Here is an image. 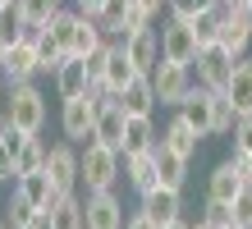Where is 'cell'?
I'll return each mask as SVG.
<instances>
[{
	"label": "cell",
	"instance_id": "obj_1",
	"mask_svg": "<svg viewBox=\"0 0 252 229\" xmlns=\"http://www.w3.org/2000/svg\"><path fill=\"white\" fill-rule=\"evenodd\" d=\"M78 165H83V188L87 193H106V188H115L120 183V170H124V156L115 147H106V142H83V151H78Z\"/></svg>",
	"mask_w": 252,
	"mask_h": 229
},
{
	"label": "cell",
	"instance_id": "obj_2",
	"mask_svg": "<svg viewBox=\"0 0 252 229\" xmlns=\"http://www.w3.org/2000/svg\"><path fill=\"white\" fill-rule=\"evenodd\" d=\"M5 119L19 124L23 133H41V129H46V97L37 92V83H9Z\"/></svg>",
	"mask_w": 252,
	"mask_h": 229
},
{
	"label": "cell",
	"instance_id": "obj_3",
	"mask_svg": "<svg viewBox=\"0 0 252 229\" xmlns=\"http://www.w3.org/2000/svg\"><path fill=\"white\" fill-rule=\"evenodd\" d=\"M101 101L92 87L83 92V97H69V101H60V129H64V137L69 142H92V133H96V115H101Z\"/></svg>",
	"mask_w": 252,
	"mask_h": 229
},
{
	"label": "cell",
	"instance_id": "obj_4",
	"mask_svg": "<svg viewBox=\"0 0 252 229\" xmlns=\"http://www.w3.org/2000/svg\"><path fill=\"white\" fill-rule=\"evenodd\" d=\"M46 174H51V183H55V193L60 197H69V193H78L83 188V165H78V142H55L51 151H46Z\"/></svg>",
	"mask_w": 252,
	"mask_h": 229
},
{
	"label": "cell",
	"instance_id": "obj_5",
	"mask_svg": "<svg viewBox=\"0 0 252 229\" xmlns=\"http://www.w3.org/2000/svg\"><path fill=\"white\" fill-rule=\"evenodd\" d=\"M234 65H239V55H229L220 41L202 46V51H197V60H192V69H197V83H202V87H211V92H225V87H229Z\"/></svg>",
	"mask_w": 252,
	"mask_h": 229
},
{
	"label": "cell",
	"instance_id": "obj_6",
	"mask_svg": "<svg viewBox=\"0 0 252 229\" xmlns=\"http://www.w3.org/2000/svg\"><path fill=\"white\" fill-rule=\"evenodd\" d=\"M152 83H156V101L179 110V101L192 92V65H174V60L160 55V65L152 69Z\"/></svg>",
	"mask_w": 252,
	"mask_h": 229
},
{
	"label": "cell",
	"instance_id": "obj_7",
	"mask_svg": "<svg viewBox=\"0 0 252 229\" xmlns=\"http://www.w3.org/2000/svg\"><path fill=\"white\" fill-rule=\"evenodd\" d=\"M0 73H5V83H32L37 73H41L32 28H28V37H23V41H14L9 51H0Z\"/></svg>",
	"mask_w": 252,
	"mask_h": 229
},
{
	"label": "cell",
	"instance_id": "obj_8",
	"mask_svg": "<svg viewBox=\"0 0 252 229\" xmlns=\"http://www.w3.org/2000/svg\"><path fill=\"white\" fill-rule=\"evenodd\" d=\"M248 183H252V179H248V170H243V161H239V156H229V161H220L216 170L206 174V197H211V202H225V206H229L234 197L248 188Z\"/></svg>",
	"mask_w": 252,
	"mask_h": 229
},
{
	"label": "cell",
	"instance_id": "obj_9",
	"mask_svg": "<svg viewBox=\"0 0 252 229\" xmlns=\"http://www.w3.org/2000/svg\"><path fill=\"white\" fill-rule=\"evenodd\" d=\"M197 37H192V23H184V19H170L165 28H160V55L165 60H174V65H192L197 60Z\"/></svg>",
	"mask_w": 252,
	"mask_h": 229
},
{
	"label": "cell",
	"instance_id": "obj_10",
	"mask_svg": "<svg viewBox=\"0 0 252 229\" xmlns=\"http://www.w3.org/2000/svg\"><path fill=\"white\" fill-rule=\"evenodd\" d=\"M138 211L165 229V225H174V220H184V193H179V188H160V183H156L152 193H142V206H138Z\"/></svg>",
	"mask_w": 252,
	"mask_h": 229
},
{
	"label": "cell",
	"instance_id": "obj_11",
	"mask_svg": "<svg viewBox=\"0 0 252 229\" xmlns=\"http://www.w3.org/2000/svg\"><path fill=\"white\" fill-rule=\"evenodd\" d=\"M179 115H184L202 137H211V133H216V92L197 83V87H192L188 97L179 101Z\"/></svg>",
	"mask_w": 252,
	"mask_h": 229
},
{
	"label": "cell",
	"instance_id": "obj_12",
	"mask_svg": "<svg viewBox=\"0 0 252 229\" xmlns=\"http://www.w3.org/2000/svg\"><path fill=\"white\" fill-rule=\"evenodd\" d=\"M83 216H87V229H124V206L115 197V188L87 193L83 197Z\"/></svg>",
	"mask_w": 252,
	"mask_h": 229
},
{
	"label": "cell",
	"instance_id": "obj_13",
	"mask_svg": "<svg viewBox=\"0 0 252 229\" xmlns=\"http://www.w3.org/2000/svg\"><path fill=\"white\" fill-rule=\"evenodd\" d=\"M14 193H19L32 211H41V216H46V211L60 202V193H55V183H51L46 170H37V174H19V179H14Z\"/></svg>",
	"mask_w": 252,
	"mask_h": 229
},
{
	"label": "cell",
	"instance_id": "obj_14",
	"mask_svg": "<svg viewBox=\"0 0 252 229\" xmlns=\"http://www.w3.org/2000/svg\"><path fill=\"white\" fill-rule=\"evenodd\" d=\"M138 78V69H133V60H128V51H124V41L120 37H110V60H106V78L101 83H92V87H106L110 97H120V92Z\"/></svg>",
	"mask_w": 252,
	"mask_h": 229
},
{
	"label": "cell",
	"instance_id": "obj_15",
	"mask_svg": "<svg viewBox=\"0 0 252 229\" xmlns=\"http://www.w3.org/2000/svg\"><path fill=\"white\" fill-rule=\"evenodd\" d=\"M120 41H124V51H128V60H133L138 73H152L160 65V33H156V28H147V33H128Z\"/></svg>",
	"mask_w": 252,
	"mask_h": 229
},
{
	"label": "cell",
	"instance_id": "obj_16",
	"mask_svg": "<svg viewBox=\"0 0 252 229\" xmlns=\"http://www.w3.org/2000/svg\"><path fill=\"white\" fill-rule=\"evenodd\" d=\"M124 124H128V110L110 97L106 105H101V115H96V133L92 137H96V142H106V147H115L124 156Z\"/></svg>",
	"mask_w": 252,
	"mask_h": 229
},
{
	"label": "cell",
	"instance_id": "obj_17",
	"mask_svg": "<svg viewBox=\"0 0 252 229\" xmlns=\"http://www.w3.org/2000/svg\"><path fill=\"white\" fill-rule=\"evenodd\" d=\"M124 179H128V188L133 193H152L156 188V147H147V151H128V156H124Z\"/></svg>",
	"mask_w": 252,
	"mask_h": 229
},
{
	"label": "cell",
	"instance_id": "obj_18",
	"mask_svg": "<svg viewBox=\"0 0 252 229\" xmlns=\"http://www.w3.org/2000/svg\"><path fill=\"white\" fill-rule=\"evenodd\" d=\"M115 101H120L128 115H152L156 110V83H152V73H138V78H133Z\"/></svg>",
	"mask_w": 252,
	"mask_h": 229
},
{
	"label": "cell",
	"instance_id": "obj_19",
	"mask_svg": "<svg viewBox=\"0 0 252 229\" xmlns=\"http://www.w3.org/2000/svg\"><path fill=\"white\" fill-rule=\"evenodd\" d=\"M156 179L160 188H179L188 183V156H179V151H170L165 142H156Z\"/></svg>",
	"mask_w": 252,
	"mask_h": 229
},
{
	"label": "cell",
	"instance_id": "obj_20",
	"mask_svg": "<svg viewBox=\"0 0 252 229\" xmlns=\"http://www.w3.org/2000/svg\"><path fill=\"white\" fill-rule=\"evenodd\" d=\"M87 87H92V78H87V60L69 55L64 65L55 69V92H60V101H69V97H83Z\"/></svg>",
	"mask_w": 252,
	"mask_h": 229
},
{
	"label": "cell",
	"instance_id": "obj_21",
	"mask_svg": "<svg viewBox=\"0 0 252 229\" xmlns=\"http://www.w3.org/2000/svg\"><path fill=\"white\" fill-rule=\"evenodd\" d=\"M160 142H165L170 151H179V156H197V142H202V133L197 129H192L188 124V119L179 115V110H174V119H170V124H165V133H160Z\"/></svg>",
	"mask_w": 252,
	"mask_h": 229
},
{
	"label": "cell",
	"instance_id": "obj_22",
	"mask_svg": "<svg viewBox=\"0 0 252 229\" xmlns=\"http://www.w3.org/2000/svg\"><path fill=\"white\" fill-rule=\"evenodd\" d=\"M220 46H225L229 55H248V46H252V23L243 19L239 9H225V23H220Z\"/></svg>",
	"mask_w": 252,
	"mask_h": 229
},
{
	"label": "cell",
	"instance_id": "obj_23",
	"mask_svg": "<svg viewBox=\"0 0 252 229\" xmlns=\"http://www.w3.org/2000/svg\"><path fill=\"white\" fill-rule=\"evenodd\" d=\"M106 46V28H101L92 14H78V28H73V41H69V55L87 60L92 51H101Z\"/></svg>",
	"mask_w": 252,
	"mask_h": 229
},
{
	"label": "cell",
	"instance_id": "obj_24",
	"mask_svg": "<svg viewBox=\"0 0 252 229\" xmlns=\"http://www.w3.org/2000/svg\"><path fill=\"white\" fill-rule=\"evenodd\" d=\"M225 97L234 101V110L239 115H252V55H239V65H234V78L225 87Z\"/></svg>",
	"mask_w": 252,
	"mask_h": 229
},
{
	"label": "cell",
	"instance_id": "obj_25",
	"mask_svg": "<svg viewBox=\"0 0 252 229\" xmlns=\"http://www.w3.org/2000/svg\"><path fill=\"white\" fill-rule=\"evenodd\" d=\"M51 229H87V216H83V197L78 193H69V197H60L51 211Z\"/></svg>",
	"mask_w": 252,
	"mask_h": 229
},
{
	"label": "cell",
	"instance_id": "obj_26",
	"mask_svg": "<svg viewBox=\"0 0 252 229\" xmlns=\"http://www.w3.org/2000/svg\"><path fill=\"white\" fill-rule=\"evenodd\" d=\"M23 37H28V19H23L19 0H5V5H0V51H9V46L23 41Z\"/></svg>",
	"mask_w": 252,
	"mask_h": 229
},
{
	"label": "cell",
	"instance_id": "obj_27",
	"mask_svg": "<svg viewBox=\"0 0 252 229\" xmlns=\"http://www.w3.org/2000/svg\"><path fill=\"white\" fill-rule=\"evenodd\" d=\"M156 142H160V137L152 129V115H128V124H124V156H128V151H147Z\"/></svg>",
	"mask_w": 252,
	"mask_h": 229
},
{
	"label": "cell",
	"instance_id": "obj_28",
	"mask_svg": "<svg viewBox=\"0 0 252 229\" xmlns=\"http://www.w3.org/2000/svg\"><path fill=\"white\" fill-rule=\"evenodd\" d=\"M32 41H37V60H41V73H55V69H60L64 60H69V51H64V46L55 41L51 33H46V28H32Z\"/></svg>",
	"mask_w": 252,
	"mask_h": 229
},
{
	"label": "cell",
	"instance_id": "obj_29",
	"mask_svg": "<svg viewBox=\"0 0 252 229\" xmlns=\"http://www.w3.org/2000/svg\"><path fill=\"white\" fill-rule=\"evenodd\" d=\"M46 142H41V133H28L23 137V147H19V161H14V165H19V174H37V170H46Z\"/></svg>",
	"mask_w": 252,
	"mask_h": 229
},
{
	"label": "cell",
	"instance_id": "obj_30",
	"mask_svg": "<svg viewBox=\"0 0 252 229\" xmlns=\"http://www.w3.org/2000/svg\"><path fill=\"white\" fill-rule=\"evenodd\" d=\"M220 23H225V9H220V5H211L206 14H197V19H192V37H197V46L220 41Z\"/></svg>",
	"mask_w": 252,
	"mask_h": 229
},
{
	"label": "cell",
	"instance_id": "obj_31",
	"mask_svg": "<svg viewBox=\"0 0 252 229\" xmlns=\"http://www.w3.org/2000/svg\"><path fill=\"white\" fill-rule=\"evenodd\" d=\"M41 28H46V33H51L55 41H60L64 51H69V41H73V28H78V9H64V5H60V9H55V14H51V19L41 23Z\"/></svg>",
	"mask_w": 252,
	"mask_h": 229
},
{
	"label": "cell",
	"instance_id": "obj_32",
	"mask_svg": "<svg viewBox=\"0 0 252 229\" xmlns=\"http://www.w3.org/2000/svg\"><path fill=\"white\" fill-rule=\"evenodd\" d=\"M133 0H106V9L96 14V23L106 28V37H124V19H128Z\"/></svg>",
	"mask_w": 252,
	"mask_h": 229
},
{
	"label": "cell",
	"instance_id": "obj_33",
	"mask_svg": "<svg viewBox=\"0 0 252 229\" xmlns=\"http://www.w3.org/2000/svg\"><path fill=\"white\" fill-rule=\"evenodd\" d=\"M234 124H239V110H234V101L225 97V92H216V133H211V137H229Z\"/></svg>",
	"mask_w": 252,
	"mask_h": 229
},
{
	"label": "cell",
	"instance_id": "obj_34",
	"mask_svg": "<svg viewBox=\"0 0 252 229\" xmlns=\"http://www.w3.org/2000/svg\"><path fill=\"white\" fill-rule=\"evenodd\" d=\"M19 9H23L28 28H41V23H46L55 9H60V0H19Z\"/></svg>",
	"mask_w": 252,
	"mask_h": 229
},
{
	"label": "cell",
	"instance_id": "obj_35",
	"mask_svg": "<svg viewBox=\"0 0 252 229\" xmlns=\"http://www.w3.org/2000/svg\"><path fill=\"white\" fill-rule=\"evenodd\" d=\"M216 0H165V9H170V19H184V23H192L197 14H206Z\"/></svg>",
	"mask_w": 252,
	"mask_h": 229
},
{
	"label": "cell",
	"instance_id": "obj_36",
	"mask_svg": "<svg viewBox=\"0 0 252 229\" xmlns=\"http://www.w3.org/2000/svg\"><path fill=\"white\" fill-rule=\"evenodd\" d=\"M229 216H234V229H252V183L229 202Z\"/></svg>",
	"mask_w": 252,
	"mask_h": 229
},
{
	"label": "cell",
	"instance_id": "obj_37",
	"mask_svg": "<svg viewBox=\"0 0 252 229\" xmlns=\"http://www.w3.org/2000/svg\"><path fill=\"white\" fill-rule=\"evenodd\" d=\"M32 216H41V211H32L19 193H14V197H9V206H5V220H9L14 229H28V225H32Z\"/></svg>",
	"mask_w": 252,
	"mask_h": 229
},
{
	"label": "cell",
	"instance_id": "obj_38",
	"mask_svg": "<svg viewBox=\"0 0 252 229\" xmlns=\"http://www.w3.org/2000/svg\"><path fill=\"white\" fill-rule=\"evenodd\" d=\"M229 142H234V156H248V151H252V115H239Z\"/></svg>",
	"mask_w": 252,
	"mask_h": 229
},
{
	"label": "cell",
	"instance_id": "obj_39",
	"mask_svg": "<svg viewBox=\"0 0 252 229\" xmlns=\"http://www.w3.org/2000/svg\"><path fill=\"white\" fill-rule=\"evenodd\" d=\"M202 220L211 225V229H229V225H234L229 206H225V202H211V197H206V206H202Z\"/></svg>",
	"mask_w": 252,
	"mask_h": 229
},
{
	"label": "cell",
	"instance_id": "obj_40",
	"mask_svg": "<svg viewBox=\"0 0 252 229\" xmlns=\"http://www.w3.org/2000/svg\"><path fill=\"white\" fill-rule=\"evenodd\" d=\"M152 23H156V14H152V9L133 5V9H128V19H124V37H128V33H147Z\"/></svg>",
	"mask_w": 252,
	"mask_h": 229
},
{
	"label": "cell",
	"instance_id": "obj_41",
	"mask_svg": "<svg viewBox=\"0 0 252 229\" xmlns=\"http://www.w3.org/2000/svg\"><path fill=\"white\" fill-rule=\"evenodd\" d=\"M124 229H160V225H156V220H147L142 211H138V216H128V220H124Z\"/></svg>",
	"mask_w": 252,
	"mask_h": 229
},
{
	"label": "cell",
	"instance_id": "obj_42",
	"mask_svg": "<svg viewBox=\"0 0 252 229\" xmlns=\"http://www.w3.org/2000/svg\"><path fill=\"white\" fill-rule=\"evenodd\" d=\"M101 9H106V0H78V14H92V19H96Z\"/></svg>",
	"mask_w": 252,
	"mask_h": 229
},
{
	"label": "cell",
	"instance_id": "obj_43",
	"mask_svg": "<svg viewBox=\"0 0 252 229\" xmlns=\"http://www.w3.org/2000/svg\"><path fill=\"white\" fill-rule=\"evenodd\" d=\"M133 5H142V9H152V14H160V9H165V0H133Z\"/></svg>",
	"mask_w": 252,
	"mask_h": 229
},
{
	"label": "cell",
	"instance_id": "obj_44",
	"mask_svg": "<svg viewBox=\"0 0 252 229\" xmlns=\"http://www.w3.org/2000/svg\"><path fill=\"white\" fill-rule=\"evenodd\" d=\"M28 229H51V216H32V225Z\"/></svg>",
	"mask_w": 252,
	"mask_h": 229
},
{
	"label": "cell",
	"instance_id": "obj_45",
	"mask_svg": "<svg viewBox=\"0 0 252 229\" xmlns=\"http://www.w3.org/2000/svg\"><path fill=\"white\" fill-rule=\"evenodd\" d=\"M216 5H220V9H243L248 0H216Z\"/></svg>",
	"mask_w": 252,
	"mask_h": 229
},
{
	"label": "cell",
	"instance_id": "obj_46",
	"mask_svg": "<svg viewBox=\"0 0 252 229\" xmlns=\"http://www.w3.org/2000/svg\"><path fill=\"white\" fill-rule=\"evenodd\" d=\"M243 161V170H248V179H252V151H248V156H239Z\"/></svg>",
	"mask_w": 252,
	"mask_h": 229
},
{
	"label": "cell",
	"instance_id": "obj_47",
	"mask_svg": "<svg viewBox=\"0 0 252 229\" xmlns=\"http://www.w3.org/2000/svg\"><path fill=\"white\" fill-rule=\"evenodd\" d=\"M239 14H243V19H248V23H252V0H248V5H243V9H239Z\"/></svg>",
	"mask_w": 252,
	"mask_h": 229
},
{
	"label": "cell",
	"instance_id": "obj_48",
	"mask_svg": "<svg viewBox=\"0 0 252 229\" xmlns=\"http://www.w3.org/2000/svg\"><path fill=\"white\" fill-rule=\"evenodd\" d=\"M165 229H192V225H188V220H174V225H165Z\"/></svg>",
	"mask_w": 252,
	"mask_h": 229
},
{
	"label": "cell",
	"instance_id": "obj_49",
	"mask_svg": "<svg viewBox=\"0 0 252 229\" xmlns=\"http://www.w3.org/2000/svg\"><path fill=\"white\" fill-rule=\"evenodd\" d=\"M0 229H14V225H9V220H0Z\"/></svg>",
	"mask_w": 252,
	"mask_h": 229
},
{
	"label": "cell",
	"instance_id": "obj_50",
	"mask_svg": "<svg viewBox=\"0 0 252 229\" xmlns=\"http://www.w3.org/2000/svg\"><path fill=\"white\" fill-rule=\"evenodd\" d=\"M0 5H5V0H0Z\"/></svg>",
	"mask_w": 252,
	"mask_h": 229
},
{
	"label": "cell",
	"instance_id": "obj_51",
	"mask_svg": "<svg viewBox=\"0 0 252 229\" xmlns=\"http://www.w3.org/2000/svg\"><path fill=\"white\" fill-rule=\"evenodd\" d=\"M229 229H234V225H229Z\"/></svg>",
	"mask_w": 252,
	"mask_h": 229
}]
</instances>
